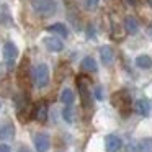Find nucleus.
Wrapping results in <instances>:
<instances>
[{
    "mask_svg": "<svg viewBox=\"0 0 152 152\" xmlns=\"http://www.w3.org/2000/svg\"><path fill=\"white\" fill-rule=\"evenodd\" d=\"M80 66H82L83 70H87V72H96L98 70V66H96V61L93 59L92 56H87L82 59V62H80Z\"/></svg>",
    "mask_w": 152,
    "mask_h": 152,
    "instance_id": "obj_14",
    "label": "nucleus"
},
{
    "mask_svg": "<svg viewBox=\"0 0 152 152\" xmlns=\"http://www.w3.org/2000/svg\"><path fill=\"white\" fill-rule=\"evenodd\" d=\"M139 147H141V152H152V137L142 139Z\"/></svg>",
    "mask_w": 152,
    "mask_h": 152,
    "instance_id": "obj_19",
    "label": "nucleus"
},
{
    "mask_svg": "<svg viewBox=\"0 0 152 152\" xmlns=\"http://www.w3.org/2000/svg\"><path fill=\"white\" fill-rule=\"evenodd\" d=\"M134 108H136V111H137L141 116H147L149 111H151L149 102H147V100H144V98L137 100V102H136V105H134Z\"/></svg>",
    "mask_w": 152,
    "mask_h": 152,
    "instance_id": "obj_16",
    "label": "nucleus"
},
{
    "mask_svg": "<svg viewBox=\"0 0 152 152\" xmlns=\"http://www.w3.org/2000/svg\"><path fill=\"white\" fill-rule=\"evenodd\" d=\"M51 147V139L48 134H44V132H38L36 136H34V149H36L38 152H48Z\"/></svg>",
    "mask_w": 152,
    "mask_h": 152,
    "instance_id": "obj_7",
    "label": "nucleus"
},
{
    "mask_svg": "<svg viewBox=\"0 0 152 152\" xmlns=\"http://www.w3.org/2000/svg\"><path fill=\"white\" fill-rule=\"evenodd\" d=\"M100 56H102V62L105 66H110L115 61V51L111 46H102L100 48Z\"/></svg>",
    "mask_w": 152,
    "mask_h": 152,
    "instance_id": "obj_11",
    "label": "nucleus"
},
{
    "mask_svg": "<svg viewBox=\"0 0 152 152\" xmlns=\"http://www.w3.org/2000/svg\"><path fill=\"white\" fill-rule=\"evenodd\" d=\"M17 79H18V85H20L21 88H26L28 82H30V61H28V57L21 59L20 67H18Z\"/></svg>",
    "mask_w": 152,
    "mask_h": 152,
    "instance_id": "obj_4",
    "label": "nucleus"
},
{
    "mask_svg": "<svg viewBox=\"0 0 152 152\" xmlns=\"http://www.w3.org/2000/svg\"><path fill=\"white\" fill-rule=\"evenodd\" d=\"M74 100H75V95H74L72 90H70V88H64L62 93H61V102H62L66 106H70L74 103Z\"/></svg>",
    "mask_w": 152,
    "mask_h": 152,
    "instance_id": "obj_18",
    "label": "nucleus"
},
{
    "mask_svg": "<svg viewBox=\"0 0 152 152\" xmlns=\"http://www.w3.org/2000/svg\"><path fill=\"white\" fill-rule=\"evenodd\" d=\"M49 67L46 64H38L33 70V82L38 88H44V87L49 83Z\"/></svg>",
    "mask_w": 152,
    "mask_h": 152,
    "instance_id": "obj_2",
    "label": "nucleus"
},
{
    "mask_svg": "<svg viewBox=\"0 0 152 152\" xmlns=\"http://www.w3.org/2000/svg\"><path fill=\"white\" fill-rule=\"evenodd\" d=\"M44 46L48 48L49 51H53V53H61V51L64 49V43L59 39V38H44L43 39Z\"/></svg>",
    "mask_w": 152,
    "mask_h": 152,
    "instance_id": "obj_10",
    "label": "nucleus"
},
{
    "mask_svg": "<svg viewBox=\"0 0 152 152\" xmlns=\"http://www.w3.org/2000/svg\"><path fill=\"white\" fill-rule=\"evenodd\" d=\"M77 85H79V92H80V98H82L83 108L88 110L90 106H92V95H90V92H88V87H87L85 77H79Z\"/></svg>",
    "mask_w": 152,
    "mask_h": 152,
    "instance_id": "obj_6",
    "label": "nucleus"
},
{
    "mask_svg": "<svg viewBox=\"0 0 152 152\" xmlns=\"http://www.w3.org/2000/svg\"><path fill=\"white\" fill-rule=\"evenodd\" d=\"M98 4H100V0H85V2H83V5H85V8L87 10H95L96 7H98Z\"/></svg>",
    "mask_w": 152,
    "mask_h": 152,
    "instance_id": "obj_21",
    "label": "nucleus"
},
{
    "mask_svg": "<svg viewBox=\"0 0 152 152\" xmlns=\"http://www.w3.org/2000/svg\"><path fill=\"white\" fill-rule=\"evenodd\" d=\"M147 4L151 5V8H152V0H147Z\"/></svg>",
    "mask_w": 152,
    "mask_h": 152,
    "instance_id": "obj_26",
    "label": "nucleus"
},
{
    "mask_svg": "<svg viewBox=\"0 0 152 152\" xmlns=\"http://www.w3.org/2000/svg\"><path fill=\"white\" fill-rule=\"evenodd\" d=\"M126 2H128L129 5H136V0H126Z\"/></svg>",
    "mask_w": 152,
    "mask_h": 152,
    "instance_id": "obj_25",
    "label": "nucleus"
},
{
    "mask_svg": "<svg viewBox=\"0 0 152 152\" xmlns=\"http://www.w3.org/2000/svg\"><path fill=\"white\" fill-rule=\"evenodd\" d=\"M124 30H126V33H129V34H136L139 30L137 20H136L134 17H126L124 18Z\"/></svg>",
    "mask_w": 152,
    "mask_h": 152,
    "instance_id": "obj_15",
    "label": "nucleus"
},
{
    "mask_svg": "<svg viewBox=\"0 0 152 152\" xmlns=\"http://www.w3.org/2000/svg\"><path fill=\"white\" fill-rule=\"evenodd\" d=\"M0 152H12L7 144H0Z\"/></svg>",
    "mask_w": 152,
    "mask_h": 152,
    "instance_id": "obj_23",
    "label": "nucleus"
},
{
    "mask_svg": "<svg viewBox=\"0 0 152 152\" xmlns=\"http://www.w3.org/2000/svg\"><path fill=\"white\" fill-rule=\"evenodd\" d=\"M18 57V48L15 43H12V41H7V43L4 44V59L5 62H7V67L8 69H12L15 64V59Z\"/></svg>",
    "mask_w": 152,
    "mask_h": 152,
    "instance_id": "obj_5",
    "label": "nucleus"
},
{
    "mask_svg": "<svg viewBox=\"0 0 152 152\" xmlns=\"http://www.w3.org/2000/svg\"><path fill=\"white\" fill-rule=\"evenodd\" d=\"M18 152H30V151H28L26 147H20V149H18Z\"/></svg>",
    "mask_w": 152,
    "mask_h": 152,
    "instance_id": "obj_24",
    "label": "nucleus"
},
{
    "mask_svg": "<svg viewBox=\"0 0 152 152\" xmlns=\"http://www.w3.org/2000/svg\"><path fill=\"white\" fill-rule=\"evenodd\" d=\"M136 66H137L139 69H151L152 67L151 56H147V54H141V56H137L136 57Z\"/></svg>",
    "mask_w": 152,
    "mask_h": 152,
    "instance_id": "obj_17",
    "label": "nucleus"
},
{
    "mask_svg": "<svg viewBox=\"0 0 152 152\" xmlns=\"http://www.w3.org/2000/svg\"><path fill=\"white\" fill-rule=\"evenodd\" d=\"M48 31H49V33L59 34L61 38H67V36H69V30H67V26L64 23H53V25H49V26H48Z\"/></svg>",
    "mask_w": 152,
    "mask_h": 152,
    "instance_id": "obj_12",
    "label": "nucleus"
},
{
    "mask_svg": "<svg viewBox=\"0 0 152 152\" xmlns=\"http://www.w3.org/2000/svg\"><path fill=\"white\" fill-rule=\"evenodd\" d=\"M15 136V128L12 123L0 124V139H12Z\"/></svg>",
    "mask_w": 152,
    "mask_h": 152,
    "instance_id": "obj_13",
    "label": "nucleus"
},
{
    "mask_svg": "<svg viewBox=\"0 0 152 152\" xmlns=\"http://www.w3.org/2000/svg\"><path fill=\"white\" fill-rule=\"evenodd\" d=\"M95 95H96V98H98V100H102V98H103V95H102V87H96Z\"/></svg>",
    "mask_w": 152,
    "mask_h": 152,
    "instance_id": "obj_22",
    "label": "nucleus"
},
{
    "mask_svg": "<svg viewBox=\"0 0 152 152\" xmlns=\"http://www.w3.org/2000/svg\"><path fill=\"white\" fill-rule=\"evenodd\" d=\"M31 7L41 17H49L56 13V0H31Z\"/></svg>",
    "mask_w": 152,
    "mask_h": 152,
    "instance_id": "obj_1",
    "label": "nucleus"
},
{
    "mask_svg": "<svg viewBox=\"0 0 152 152\" xmlns=\"http://www.w3.org/2000/svg\"><path fill=\"white\" fill-rule=\"evenodd\" d=\"M121 145H123V142H121V139H119L118 136L108 134L105 137V149H106V152H118L119 149H121Z\"/></svg>",
    "mask_w": 152,
    "mask_h": 152,
    "instance_id": "obj_8",
    "label": "nucleus"
},
{
    "mask_svg": "<svg viewBox=\"0 0 152 152\" xmlns=\"http://www.w3.org/2000/svg\"><path fill=\"white\" fill-rule=\"evenodd\" d=\"M111 102H113V105L123 113V115H128L129 113V108H131V98H129V95L124 92V90L116 92L115 95H113Z\"/></svg>",
    "mask_w": 152,
    "mask_h": 152,
    "instance_id": "obj_3",
    "label": "nucleus"
},
{
    "mask_svg": "<svg viewBox=\"0 0 152 152\" xmlns=\"http://www.w3.org/2000/svg\"><path fill=\"white\" fill-rule=\"evenodd\" d=\"M62 116H64V119H66L67 123H72L74 121V108L72 106H66L64 111H62Z\"/></svg>",
    "mask_w": 152,
    "mask_h": 152,
    "instance_id": "obj_20",
    "label": "nucleus"
},
{
    "mask_svg": "<svg viewBox=\"0 0 152 152\" xmlns=\"http://www.w3.org/2000/svg\"><path fill=\"white\" fill-rule=\"evenodd\" d=\"M33 118L38 119L39 123H46V119H48V105H46L44 102L38 103V105L34 106V110H33Z\"/></svg>",
    "mask_w": 152,
    "mask_h": 152,
    "instance_id": "obj_9",
    "label": "nucleus"
}]
</instances>
